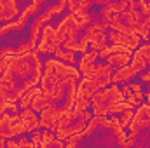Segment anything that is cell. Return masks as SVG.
<instances>
[{
    "mask_svg": "<svg viewBox=\"0 0 150 148\" xmlns=\"http://www.w3.org/2000/svg\"><path fill=\"white\" fill-rule=\"evenodd\" d=\"M79 80H80V72L75 66L61 63L56 58H49L44 63L40 89H45L51 85H72V84H79Z\"/></svg>",
    "mask_w": 150,
    "mask_h": 148,
    "instance_id": "1",
    "label": "cell"
},
{
    "mask_svg": "<svg viewBox=\"0 0 150 148\" xmlns=\"http://www.w3.org/2000/svg\"><path fill=\"white\" fill-rule=\"evenodd\" d=\"M127 127H129V131H131L129 134L133 138H136V134H138L140 129L150 127V105H142L138 110L134 111L133 120H131V124Z\"/></svg>",
    "mask_w": 150,
    "mask_h": 148,
    "instance_id": "2",
    "label": "cell"
},
{
    "mask_svg": "<svg viewBox=\"0 0 150 148\" xmlns=\"http://www.w3.org/2000/svg\"><path fill=\"white\" fill-rule=\"evenodd\" d=\"M38 118H40V127H45V131L56 132L58 122H59V108H56L51 103L44 111H40V117Z\"/></svg>",
    "mask_w": 150,
    "mask_h": 148,
    "instance_id": "3",
    "label": "cell"
},
{
    "mask_svg": "<svg viewBox=\"0 0 150 148\" xmlns=\"http://www.w3.org/2000/svg\"><path fill=\"white\" fill-rule=\"evenodd\" d=\"M18 56V54H16ZM12 73L14 77H19V78H28L32 72H35V66H33V63H32V59H28L26 56L25 58H21V56H18V59L14 61V65H12Z\"/></svg>",
    "mask_w": 150,
    "mask_h": 148,
    "instance_id": "4",
    "label": "cell"
},
{
    "mask_svg": "<svg viewBox=\"0 0 150 148\" xmlns=\"http://www.w3.org/2000/svg\"><path fill=\"white\" fill-rule=\"evenodd\" d=\"M19 122L23 124L26 132H33V131H37L40 127V118H38V115L32 108H26V110L19 111Z\"/></svg>",
    "mask_w": 150,
    "mask_h": 148,
    "instance_id": "5",
    "label": "cell"
},
{
    "mask_svg": "<svg viewBox=\"0 0 150 148\" xmlns=\"http://www.w3.org/2000/svg\"><path fill=\"white\" fill-rule=\"evenodd\" d=\"M18 14H19V9L14 0H0V21L12 23L16 21Z\"/></svg>",
    "mask_w": 150,
    "mask_h": 148,
    "instance_id": "6",
    "label": "cell"
},
{
    "mask_svg": "<svg viewBox=\"0 0 150 148\" xmlns=\"http://www.w3.org/2000/svg\"><path fill=\"white\" fill-rule=\"evenodd\" d=\"M86 37L89 38V44H91L93 51L100 52V51L107 49V40H108L107 33H101V32H94V30L87 28V32H86Z\"/></svg>",
    "mask_w": 150,
    "mask_h": 148,
    "instance_id": "7",
    "label": "cell"
},
{
    "mask_svg": "<svg viewBox=\"0 0 150 148\" xmlns=\"http://www.w3.org/2000/svg\"><path fill=\"white\" fill-rule=\"evenodd\" d=\"M131 61V52L127 49H120L119 52H112L108 58H107V65H110L112 68H122V66H127V63Z\"/></svg>",
    "mask_w": 150,
    "mask_h": 148,
    "instance_id": "8",
    "label": "cell"
},
{
    "mask_svg": "<svg viewBox=\"0 0 150 148\" xmlns=\"http://www.w3.org/2000/svg\"><path fill=\"white\" fill-rule=\"evenodd\" d=\"M49 105H51V101L47 99V96L42 92L40 87H37V89L32 91V105H30V108L35 111V113H37V111H44Z\"/></svg>",
    "mask_w": 150,
    "mask_h": 148,
    "instance_id": "9",
    "label": "cell"
},
{
    "mask_svg": "<svg viewBox=\"0 0 150 148\" xmlns=\"http://www.w3.org/2000/svg\"><path fill=\"white\" fill-rule=\"evenodd\" d=\"M40 5H42V2H40V0H35V2L28 4V5L21 11L19 18L16 19V23H18V26H19V28H25V26H26V23H28L30 16H32V14H37L38 9H40Z\"/></svg>",
    "mask_w": 150,
    "mask_h": 148,
    "instance_id": "10",
    "label": "cell"
},
{
    "mask_svg": "<svg viewBox=\"0 0 150 148\" xmlns=\"http://www.w3.org/2000/svg\"><path fill=\"white\" fill-rule=\"evenodd\" d=\"M136 72L127 65V66H122V68H117L112 75V82L117 85V84H120V82H127V80H131L133 77H136Z\"/></svg>",
    "mask_w": 150,
    "mask_h": 148,
    "instance_id": "11",
    "label": "cell"
},
{
    "mask_svg": "<svg viewBox=\"0 0 150 148\" xmlns=\"http://www.w3.org/2000/svg\"><path fill=\"white\" fill-rule=\"evenodd\" d=\"M38 44H59V45H63V44L58 40V32H56V28L51 26V25H44V28H42V32H40V42H38Z\"/></svg>",
    "mask_w": 150,
    "mask_h": 148,
    "instance_id": "12",
    "label": "cell"
},
{
    "mask_svg": "<svg viewBox=\"0 0 150 148\" xmlns=\"http://www.w3.org/2000/svg\"><path fill=\"white\" fill-rule=\"evenodd\" d=\"M68 7V2H65V0H61L59 4H56V5H51V7H47L42 14H40V19L45 23V25H49V21L52 19V16L54 14H58V12H63L65 9Z\"/></svg>",
    "mask_w": 150,
    "mask_h": 148,
    "instance_id": "13",
    "label": "cell"
},
{
    "mask_svg": "<svg viewBox=\"0 0 150 148\" xmlns=\"http://www.w3.org/2000/svg\"><path fill=\"white\" fill-rule=\"evenodd\" d=\"M120 19H124L131 30H134L136 26H140L143 23V16L140 11H126L124 14H120Z\"/></svg>",
    "mask_w": 150,
    "mask_h": 148,
    "instance_id": "14",
    "label": "cell"
},
{
    "mask_svg": "<svg viewBox=\"0 0 150 148\" xmlns=\"http://www.w3.org/2000/svg\"><path fill=\"white\" fill-rule=\"evenodd\" d=\"M70 19H72V25L75 26V30H80V28L89 25L91 16H89L87 11H79L77 14H70Z\"/></svg>",
    "mask_w": 150,
    "mask_h": 148,
    "instance_id": "15",
    "label": "cell"
},
{
    "mask_svg": "<svg viewBox=\"0 0 150 148\" xmlns=\"http://www.w3.org/2000/svg\"><path fill=\"white\" fill-rule=\"evenodd\" d=\"M42 92L47 96V99H61L65 98V85H51V87H45L42 89Z\"/></svg>",
    "mask_w": 150,
    "mask_h": 148,
    "instance_id": "16",
    "label": "cell"
},
{
    "mask_svg": "<svg viewBox=\"0 0 150 148\" xmlns=\"http://www.w3.org/2000/svg\"><path fill=\"white\" fill-rule=\"evenodd\" d=\"M115 136H117V143H119V147L129 148V147H133V145H134V138H133L131 134H126L122 129H120V131H117V132H115Z\"/></svg>",
    "mask_w": 150,
    "mask_h": 148,
    "instance_id": "17",
    "label": "cell"
},
{
    "mask_svg": "<svg viewBox=\"0 0 150 148\" xmlns=\"http://www.w3.org/2000/svg\"><path fill=\"white\" fill-rule=\"evenodd\" d=\"M54 58L61 63H67V65H75V54L74 52H68V51H63V49H58L54 52Z\"/></svg>",
    "mask_w": 150,
    "mask_h": 148,
    "instance_id": "18",
    "label": "cell"
},
{
    "mask_svg": "<svg viewBox=\"0 0 150 148\" xmlns=\"http://www.w3.org/2000/svg\"><path fill=\"white\" fill-rule=\"evenodd\" d=\"M108 99H110V89L107 87V89H101V91H98V92H94V94H93V98H91V105H93V103L107 105V103H108Z\"/></svg>",
    "mask_w": 150,
    "mask_h": 148,
    "instance_id": "19",
    "label": "cell"
},
{
    "mask_svg": "<svg viewBox=\"0 0 150 148\" xmlns=\"http://www.w3.org/2000/svg\"><path fill=\"white\" fill-rule=\"evenodd\" d=\"M131 59H145V61H149L150 59V44L140 45V47L134 51V54L131 56Z\"/></svg>",
    "mask_w": 150,
    "mask_h": 148,
    "instance_id": "20",
    "label": "cell"
},
{
    "mask_svg": "<svg viewBox=\"0 0 150 148\" xmlns=\"http://www.w3.org/2000/svg\"><path fill=\"white\" fill-rule=\"evenodd\" d=\"M58 49H61L59 44H37L38 54H54Z\"/></svg>",
    "mask_w": 150,
    "mask_h": 148,
    "instance_id": "21",
    "label": "cell"
},
{
    "mask_svg": "<svg viewBox=\"0 0 150 148\" xmlns=\"http://www.w3.org/2000/svg\"><path fill=\"white\" fill-rule=\"evenodd\" d=\"M56 143V132L52 131H44V136H42V143L40 145H45V147H52Z\"/></svg>",
    "mask_w": 150,
    "mask_h": 148,
    "instance_id": "22",
    "label": "cell"
},
{
    "mask_svg": "<svg viewBox=\"0 0 150 148\" xmlns=\"http://www.w3.org/2000/svg\"><path fill=\"white\" fill-rule=\"evenodd\" d=\"M63 47H65V51H68V52H75V51L80 49V47H79V40H77V37H68L67 40H65Z\"/></svg>",
    "mask_w": 150,
    "mask_h": 148,
    "instance_id": "23",
    "label": "cell"
},
{
    "mask_svg": "<svg viewBox=\"0 0 150 148\" xmlns=\"http://www.w3.org/2000/svg\"><path fill=\"white\" fill-rule=\"evenodd\" d=\"M93 115L94 117H107L108 115V108L107 105H100V103H93Z\"/></svg>",
    "mask_w": 150,
    "mask_h": 148,
    "instance_id": "24",
    "label": "cell"
},
{
    "mask_svg": "<svg viewBox=\"0 0 150 148\" xmlns=\"http://www.w3.org/2000/svg\"><path fill=\"white\" fill-rule=\"evenodd\" d=\"M98 59V52L96 51H89L86 52L82 58H80V63H86V65H94V61Z\"/></svg>",
    "mask_w": 150,
    "mask_h": 148,
    "instance_id": "25",
    "label": "cell"
},
{
    "mask_svg": "<svg viewBox=\"0 0 150 148\" xmlns=\"http://www.w3.org/2000/svg\"><path fill=\"white\" fill-rule=\"evenodd\" d=\"M129 89H131V94H133V98H134L136 101H142V99H143V89H142L140 84H131Z\"/></svg>",
    "mask_w": 150,
    "mask_h": 148,
    "instance_id": "26",
    "label": "cell"
},
{
    "mask_svg": "<svg viewBox=\"0 0 150 148\" xmlns=\"http://www.w3.org/2000/svg\"><path fill=\"white\" fill-rule=\"evenodd\" d=\"M133 115H134V111H133V110H126L124 113H122V117L119 118V120H120V127H122V129H124V127H127V125L131 124Z\"/></svg>",
    "mask_w": 150,
    "mask_h": 148,
    "instance_id": "27",
    "label": "cell"
},
{
    "mask_svg": "<svg viewBox=\"0 0 150 148\" xmlns=\"http://www.w3.org/2000/svg\"><path fill=\"white\" fill-rule=\"evenodd\" d=\"M138 37H140V40H149L150 38V30H147L143 25H140V26H136L134 30H133Z\"/></svg>",
    "mask_w": 150,
    "mask_h": 148,
    "instance_id": "28",
    "label": "cell"
},
{
    "mask_svg": "<svg viewBox=\"0 0 150 148\" xmlns=\"http://www.w3.org/2000/svg\"><path fill=\"white\" fill-rule=\"evenodd\" d=\"M68 138H70V127H58L56 129V140L58 141H63Z\"/></svg>",
    "mask_w": 150,
    "mask_h": 148,
    "instance_id": "29",
    "label": "cell"
},
{
    "mask_svg": "<svg viewBox=\"0 0 150 148\" xmlns=\"http://www.w3.org/2000/svg\"><path fill=\"white\" fill-rule=\"evenodd\" d=\"M42 136H44V132L37 129V131H33V132H32V138H30V141H32L35 147H38V145L42 143Z\"/></svg>",
    "mask_w": 150,
    "mask_h": 148,
    "instance_id": "30",
    "label": "cell"
},
{
    "mask_svg": "<svg viewBox=\"0 0 150 148\" xmlns=\"http://www.w3.org/2000/svg\"><path fill=\"white\" fill-rule=\"evenodd\" d=\"M68 14H77L80 11V0H70L68 2Z\"/></svg>",
    "mask_w": 150,
    "mask_h": 148,
    "instance_id": "31",
    "label": "cell"
},
{
    "mask_svg": "<svg viewBox=\"0 0 150 148\" xmlns=\"http://www.w3.org/2000/svg\"><path fill=\"white\" fill-rule=\"evenodd\" d=\"M89 28H91V30H94V32H101V33H105V30H107V28H110V26H108V25H105V23H93Z\"/></svg>",
    "mask_w": 150,
    "mask_h": 148,
    "instance_id": "32",
    "label": "cell"
},
{
    "mask_svg": "<svg viewBox=\"0 0 150 148\" xmlns=\"http://www.w3.org/2000/svg\"><path fill=\"white\" fill-rule=\"evenodd\" d=\"M93 117H94V115H91V111H82V113H80V117H79V118H82V120H86V122H89V120H91V118H93Z\"/></svg>",
    "mask_w": 150,
    "mask_h": 148,
    "instance_id": "33",
    "label": "cell"
},
{
    "mask_svg": "<svg viewBox=\"0 0 150 148\" xmlns=\"http://www.w3.org/2000/svg\"><path fill=\"white\" fill-rule=\"evenodd\" d=\"M5 148H19V147H18V141H14V140H7Z\"/></svg>",
    "mask_w": 150,
    "mask_h": 148,
    "instance_id": "34",
    "label": "cell"
},
{
    "mask_svg": "<svg viewBox=\"0 0 150 148\" xmlns=\"http://www.w3.org/2000/svg\"><path fill=\"white\" fill-rule=\"evenodd\" d=\"M142 80H143V82H149V84H150V70H149V72H143V73H142Z\"/></svg>",
    "mask_w": 150,
    "mask_h": 148,
    "instance_id": "35",
    "label": "cell"
},
{
    "mask_svg": "<svg viewBox=\"0 0 150 148\" xmlns=\"http://www.w3.org/2000/svg\"><path fill=\"white\" fill-rule=\"evenodd\" d=\"M142 25H143L147 30H150V16L149 18H143V23H142Z\"/></svg>",
    "mask_w": 150,
    "mask_h": 148,
    "instance_id": "36",
    "label": "cell"
},
{
    "mask_svg": "<svg viewBox=\"0 0 150 148\" xmlns=\"http://www.w3.org/2000/svg\"><path fill=\"white\" fill-rule=\"evenodd\" d=\"M147 105H150V84H149V92H147Z\"/></svg>",
    "mask_w": 150,
    "mask_h": 148,
    "instance_id": "37",
    "label": "cell"
}]
</instances>
